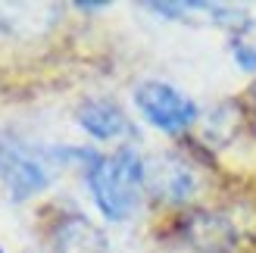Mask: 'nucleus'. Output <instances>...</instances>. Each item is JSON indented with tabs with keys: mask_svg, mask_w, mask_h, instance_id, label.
Masks as SVG:
<instances>
[{
	"mask_svg": "<svg viewBox=\"0 0 256 253\" xmlns=\"http://www.w3.org/2000/svg\"><path fill=\"white\" fill-rule=\"evenodd\" d=\"M75 166V144H41L16 128L0 132V188L12 204L50 191L62 169Z\"/></svg>",
	"mask_w": 256,
	"mask_h": 253,
	"instance_id": "f257e3e1",
	"label": "nucleus"
},
{
	"mask_svg": "<svg viewBox=\"0 0 256 253\" xmlns=\"http://www.w3.org/2000/svg\"><path fill=\"white\" fill-rule=\"evenodd\" d=\"M82 175L106 222H128L147 197V160L134 144H119L112 154H100Z\"/></svg>",
	"mask_w": 256,
	"mask_h": 253,
	"instance_id": "f03ea898",
	"label": "nucleus"
},
{
	"mask_svg": "<svg viewBox=\"0 0 256 253\" xmlns=\"http://www.w3.org/2000/svg\"><path fill=\"white\" fill-rule=\"evenodd\" d=\"M134 110L150 128H156L162 134H184L200 122V106L197 100L184 94L182 88H175L169 82L147 78L134 84Z\"/></svg>",
	"mask_w": 256,
	"mask_h": 253,
	"instance_id": "7ed1b4c3",
	"label": "nucleus"
},
{
	"mask_svg": "<svg viewBox=\"0 0 256 253\" xmlns=\"http://www.w3.org/2000/svg\"><path fill=\"white\" fill-rule=\"evenodd\" d=\"M62 19L56 4H0V47H28L47 41Z\"/></svg>",
	"mask_w": 256,
	"mask_h": 253,
	"instance_id": "20e7f679",
	"label": "nucleus"
},
{
	"mask_svg": "<svg viewBox=\"0 0 256 253\" xmlns=\"http://www.w3.org/2000/svg\"><path fill=\"white\" fill-rule=\"evenodd\" d=\"M147 194L166 206H188L200 194V172L188 156L166 154L147 162Z\"/></svg>",
	"mask_w": 256,
	"mask_h": 253,
	"instance_id": "39448f33",
	"label": "nucleus"
},
{
	"mask_svg": "<svg viewBox=\"0 0 256 253\" xmlns=\"http://www.w3.org/2000/svg\"><path fill=\"white\" fill-rule=\"evenodd\" d=\"M44 253H112L100 225L78 210L60 212L44 232Z\"/></svg>",
	"mask_w": 256,
	"mask_h": 253,
	"instance_id": "423d86ee",
	"label": "nucleus"
},
{
	"mask_svg": "<svg viewBox=\"0 0 256 253\" xmlns=\"http://www.w3.org/2000/svg\"><path fill=\"white\" fill-rule=\"evenodd\" d=\"M75 125L97 144L134 138L132 116H128L112 97H84L82 104L75 106Z\"/></svg>",
	"mask_w": 256,
	"mask_h": 253,
	"instance_id": "0eeeda50",
	"label": "nucleus"
},
{
	"mask_svg": "<svg viewBox=\"0 0 256 253\" xmlns=\"http://www.w3.org/2000/svg\"><path fill=\"white\" fill-rule=\"evenodd\" d=\"M253 28H256V25H253ZM253 28L240 32V34H232V41H228V50H232L234 66L240 72H250V75H256V34H253Z\"/></svg>",
	"mask_w": 256,
	"mask_h": 253,
	"instance_id": "6e6552de",
	"label": "nucleus"
},
{
	"mask_svg": "<svg viewBox=\"0 0 256 253\" xmlns=\"http://www.w3.org/2000/svg\"><path fill=\"white\" fill-rule=\"evenodd\" d=\"M244 116H247V122L253 125V132H256V82L247 88V106H244Z\"/></svg>",
	"mask_w": 256,
	"mask_h": 253,
	"instance_id": "1a4fd4ad",
	"label": "nucleus"
},
{
	"mask_svg": "<svg viewBox=\"0 0 256 253\" xmlns=\"http://www.w3.org/2000/svg\"><path fill=\"white\" fill-rule=\"evenodd\" d=\"M75 10H82V12H104V10H110V4H75Z\"/></svg>",
	"mask_w": 256,
	"mask_h": 253,
	"instance_id": "9d476101",
	"label": "nucleus"
},
{
	"mask_svg": "<svg viewBox=\"0 0 256 253\" xmlns=\"http://www.w3.org/2000/svg\"><path fill=\"white\" fill-rule=\"evenodd\" d=\"M0 253H4V247H0Z\"/></svg>",
	"mask_w": 256,
	"mask_h": 253,
	"instance_id": "9b49d317",
	"label": "nucleus"
}]
</instances>
